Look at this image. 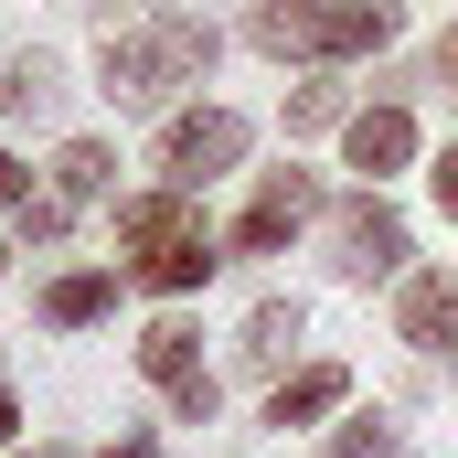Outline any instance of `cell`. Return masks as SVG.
I'll return each instance as SVG.
<instances>
[{"instance_id": "cell-23", "label": "cell", "mask_w": 458, "mask_h": 458, "mask_svg": "<svg viewBox=\"0 0 458 458\" xmlns=\"http://www.w3.org/2000/svg\"><path fill=\"white\" fill-rule=\"evenodd\" d=\"M97 458H160V448H149V437H117V448H97Z\"/></svg>"}, {"instance_id": "cell-1", "label": "cell", "mask_w": 458, "mask_h": 458, "mask_svg": "<svg viewBox=\"0 0 458 458\" xmlns=\"http://www.w3.org/2000/svg\"><path fill=\"white\" fill-rule=\"evenodd\" d=\"M214 54H225V32H214V21H192V11L107 21V32H97V75H107V107H117V117L171 107V86H203V75H214Z\"/></svg>"}, {"instance_id": "cell-16", "label": "cell", "mask_w": 458, "mask_h": 458, "mask_svg": "<svg viewBox=\"0 0 458 458\" xmlns=\"http://www.w3.org/2000/svg\"><path fill=\"white\" fill-rule=\"evenodd\" d=\"M320 458H394V416H384V405H373V416H352Z\"/></svg>"}, {"instance_id": "cell-3", "label": "cell", "mask_w": 458, "mask_h": 458, "mask_svg": "<svg viewBox=\"0 0 458 458\" xmlns=\"http://www.w3.org/2000/svg\"><path fill=\"white\" fill-rule=\"evenodd\" d=\"M234 160H245V117L234 107H192L160 128V171H171V192H203V182H225Z\"/></svg>"}, {"instance_id": "cell-14", "label": "cell", "mask_w": 458, "mask_h": 458, "mask_svg": "<svg viewBox=\"0 0 458 458\" xmlns=\"http://www.w3.org/2000/svg\"><path fill=\"white\" fill-rule=\"evenodd\" d=\"M214 267H225V256H214V234H192V245H171V256H149V267H139V288H160V299H192V288H203Z\"/></svg>"}, {"instance_id": "cell-7", "label": "cell", "mask_w": 458, "mask_h": 458, "mask_svg": "<svg viewBox=\"0 0 458 458\" xmlns=\"http://www.w3.org/2000/svg\"><path fill=\"white\" fill-rule=\"evenodd\" d=\"M394 331H405L416 352H458V277H405Z\"/></svg>"}, {"instance_id": "cell-5", "label": "cell", "mask_w": 458, "mask_h": 458, "mask_svg": "<svg viewBox=\"0 0 458 458\" xmlns=\"http://www.w3.org/2000/svg\"><path fill=\"white\" fill-rule=\"evenodd\" d=\"M310 214H320V182H310V171H267V182H256V203L234 214V256H277Z\"/></svg>"}, {"instance_id": "cell-4", "label": "cell", "mask_w": 458, "mask_h": 458, "mask_svg": "<svg viewBox=\"0 0 458 458\" xmlns=\"http://www.w3.org/2000/svg\"><path fill=\"white\" fill-rule=\"evenodd\" d=\"M331 267L362 277V288H373V277H394V267H405V214H394L384 192H352L342 214H331Z\"/></svg>"}, {"instance_id": "cell-8", "label": "cell", "mask_w": 458, "mask_h": 458, "mask_svg": "<svg viewBox=\"0 0 458 458\" xmlns=\"http://www.w3.org/2000/svg\"><path fill=\"white\" fill-rule=\"evenodd\" d=\"M139 373H149V384H160L171 405H182L192 384H214V373H203V342H192L182 320H160V331H139Z\"/></svg>"}, {"instance_id": "cell-11", "label": "cell", "mask_w": 458, "mask_h": 458, "mask_svg": "<svg viewBox=\"0 0 458 458\" xmlns=\"http://www.w3.org/2000/svg\"><path fill=\"white\" fill-rule=\"evenodd\" d=\"M299 331H310V310H299V299H256V310H245V362H256V373H277V362H288V352H299Z\"/></svg>"}, {"instance_id": "cell-22", "label": "cell", "mask_w": 458, "mask_h": 458, "mask_svg": "<svg viewBox=\"0 0 458 458\" xmlns=\"http://www.w3.org/2000/svg\"><path fill=\"white\" fill-rule=\"evenodd\" d=\"M437 75H448V97H458V32H448V43H437Z\"/></svg>"}, {"instance_id": "cell-2", "label": "cell", "mask_w": 458, "mask_h": 458, "mask_svg": "<svg viewBox=\"0 0 458 458\" xmlns=\"http://www.w3.org/2000/svg\"><path fill=\"white\" fill-rule=\"evenodd\" d=\"M245 43L256 54H299V64H331V54H384L394 43V0H352V11H310V0H267L256 21H245Z\"/></svg>"}, {"instance_id": "cell-18", "label": "cell", "mask_w": 458, "mask_h": 458, "mask_svg": "<svg viewBox=\"0 0 458 458\" xmlns=\"http://www.w3.org/2000/svg\"><path fill=\"white\" fill-rule=\"evenodd\" d=\"M64 225H75V214H64L54 192H43V203H21V234H32V245H64Z\"/></svg>"}, {"instance_id": "cell-9", "label": "cell", "mask_w": 458, "mask_h": 458, "mask_svg": "<svg viewBox=\"0 0 458 458\" xmlns=\"http://www.w3.org/2000/svg\"><path fill=\"white\" fill-rule=\"evenodd\" d=\"M405 160H416V117L405 107H362L352 117V171L384 182V171H405Z\"/></svg>"}, {"instance_id": "cell-10", "label": "cell", "mask_w": 458, "mask_h": 458, "mask_svg": "<svg viewBox=\"0 0 458 458\" xmlns=\"http://www.w3.org/2000/svg\"><path fill=\"white\" fill-rule=\"evenodd\" d=\"M342 394H352V373H342V362H310V373H288V384L267 394V427H310V416H331Z\"/></svg>"}, {"instance_id": "cell-13", "label": "cell", "mask_w": 458, "mask_h": 458, "mask_svg": "<svg viewBox=\"0 0 458 458\" xmlns=\"http://www.w3.org/2000/svg\"><path fill=\"white\" fill-rule=\"evenodd\" d=\"M117 310V277L107 267H86V277H54V288H43V320H54V331H86V320H107Z\"/></svg>"}, {"instance_id": "cell-12", "label": "cell", "mask_w": 458, "mask_h": 458, "mask_svg": "<svg viewBox=\"0 0 458 458\" xmlns=\"http://www.w3.org/2000/svg\"><path fill=\"white\" fill-rule=\"evenodd\" d=\"M107 171H117L107 139H64V149H54V203H64V214H86V203L107 192Z\"/></svg>"}, {"instance_id": "cell-21", "label": "cell", "mask_w": 458, "mask_h": 458, "mask_svg": "<svg viewBox=\"0 0 458 458\" xmlns=\"http://www.w3.org/2000/svg\"><path fill=\"white\" fill-rule=\"evenodd\" d=\"M11 427H21V394H11V384H0V448H11Z\"/></svg>"}, {"instance_id": "cell-20", "label": "cell", "mask_w": 458, "mask_h": 458, "mask_svg": "<svg viewBox=\"0 0 458 458\" xmlns=\"http://www.w3.org/2000/svg\"><path fill=\"white\" fill-rule=\"evenodd\" d=\"M437 203H448V214H458V149H448V160H437Z\"/></svg>"}, {"instance_id": "cell-6", "label": "cell", "mask_w": 458, "mask_h": 458, "mask_svg": "<svg viewBox=\"0 0 458 458\" xmlns=\"http://www.w3.org/2000/svg\"><path fill=\"white\" fill-rule=\"evenodd\" d=\"M192 192H171V182H160V192H139V203H117V245H128V256H139V267H149V256H171V245H192Z\"/></svg>"}, {"instance_id": "cell-15", "label": "cell", "mask_w": 458, "mask_h": 458, "mask_svg": "<svg viewBox=\"0 0 458 458\" xmlns=\"http://www.w3.org/2000/svg\"><path fill=\"white\" fill-rule=\"evenodd\" d=\"M54 107V64H43V54H11V64H0V117H43Z\"/></svg>"}, {"instance_id": "cell-17", "label": "cell", "mask_w": 458, "mask_h": 458, "mask_svg": "<svg viewBox=\"0 0 458 458\" xmlns=\"http://www.w3.org/2000/svg\"><path fill=\"white\" fill-rule=\"evenodd\" d=\"M331 117H342V86H299L288 97V128H331Z\"/></svg>"}, {"instance_id": "cell-24", "label": "cell", "mask_w": 458, "mask_h": 458, "mask_svg": "<svg viewBox=\"0 0 458 458\" xmlns=\"http://www.w3.org/2000/svg\"><path fill=\"white\" fill-rule=\"evenodd\" d=\"M32 458H54V448H32Z\"/></svg>"}, {"instance_id": "cell-19", "label": "cell", "mask_w": 458, "mask_h": 458, "mask_svg": "<svg viewBox=\"0 0 458 458\" xmlns=\"http://www.w3.org/2000/svg\"><path fill=\"white\" fill-rule=\"evenodd\" d=\"M0 203H11V214H21V203H32V171H21V160H11V149H0Z\"/></svg>"}]
</instances>
